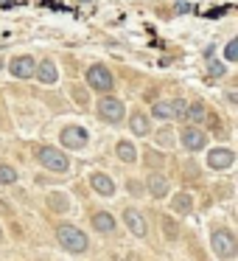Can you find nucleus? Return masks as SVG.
I'll return each instance as SVG.
<instances>
[{"instance_id": "1", "label": "nucleus", "mask_w": 238, "mask_h": 261, "mask_svg": "<svg viewBox=\"0 0 238 261\" xmlns=\"http://www.w3.org/2000/svg\"><path fill=\"white\" fill-rule=\"evenodd\" d=\"M56 239L59 244H62L64 250H70V253H87V247H90V242H87V236L82 233V230L76 228V225H59L56 228Z\"/></svg>"}, {"instance_id": "2", "label": "nucleus", "mask_w": 238, "mask_h": 261, "mask_svg": "<svg viewBox=\"0 0 238 261\" xmlns=\"http://www.w3.org/2000/svg\"><path fill=\"white\" fill-rule=\"evenodd\" d=\"M37 160H39V166L42 169H48V171H59V174H64L67 171V166H70V160L62 155L59 149H53V146H37Z\"/></svg>"}, {"instance_id": "3", "label": "nucleus", "mask_w": 238, "mask_h": 261, "mask_svg": "<svg viewBox=\"0 0 238 261\" xmlns=\"http://www.w3.org/2000/svg\"><path fill=\"white\" fill-rule=\"evenodd\" d=\"M210 244H213V253L219 255V258H232V255H235V250H238L235 236H232V230H227V228L213 230Z\"/></svg>"}, {"instance_id": "4", "label": "nucleus", "mask_w": 238, "mask_h": 261, "mask_svg": "<svg viewBox=\"0 0 238 261\" xmlns=\"http://www.w3.org/2000/svg\"><path fill=\"white\" fill-rule=\"evenodd\" d=\"M123 115H126V107H123L118 98L104 96L101 101H98V118H101V121H107V124H121Z\"/></svg>"}, {"instance_id": "5", "label": "nucleus", "mask_w": 238, "mask_h": 261, "mask_svg": "<svg viewBox=\"0 0 238 261\" xmlns=\"http://www.w3.org/2000/svg\"><path fill=\"white\" fill-rule=\"evenodd\" d=\"M87 85L98 93H110L112 85H115V79H112V73H110L107 65H93L90 71H87Z\"/></svg>"}, {"instance_id": "6", "label": "nucleus", "mask_w": 238, "mask_h": 261, "mask_svg": "<svg viewBox=\"0 0 238 261\" xmlns=\"http://www.w3.org/2000/svg\"><path fill=\"white\" fill-rule=\"evenodd\" d=\"M188 104L182 98H174V101H154L151 107V115L160 118V121H168V118H185Z\"/></svg>"}, {"instance_id": "7", "label": "nucleus", "mask_w": 238, "mask_h": 261, "mask_svg": "<svg viewBox=\"0 0 238 261\" xmlns=\"http://www.w3.org/2000/svg\"><path fill=\"white\" fill-rule=\"evenodd\" d=\"M87 129L84 126H64L62 132H59V141H62V146H67V149H84L87 146Z\"/></svg>"}, {"instance_id": "8", "label": "nucleus", "mask_w": 238, "mask_h": 261, "mask_svg": "<svg viewBox=\"0 0 238 261\" xmlns=\"http://www.w3.org/2000/svg\"><path fill=\"white\" fill-rule=\"evenodd\" d=\"M9 68H12L9 73L14 79H31L34 71H37V62H34V56H14Z\"/></svg>"}, {"instance_id": "9", "label": "nucleus", "mask_w": 238, "mask_h": 261, "mask_svg": "<svg viewBox=\"0 0 238 261\" xmlns=\"http://www.w3.org/2000/svg\"><path fill=\"white\" fill-rule=\"evenodd\" d=\"M232 160H235V155H232L230 149H213L210 155H207V166L216 171H224L232 166Z\"/></svg>"}, {"instance_id": "10", "label": "nucleus", "mask_w": 238, "mask_h": 261, "mask_svg": "<svg viewBox=\"0 0 238 261\" xmlns=\"http://www.w3.org/2000/svg\"><path fill=\"white\" fill-rule=\"evenodd\" d=\"M123 222H126V228L132 230L137 239H143V236H146V219H143L135 208H126V211H123Z\"/></svg>"}, {"instance_id": "11", "label": "nucleus", "mask_w": 238, "mask_h": 261, "mask_svg": "<svg viewBox=\"0 0 238 261\" xmlns=\"http://www.w3.org/2000/svg\"><path fill=\"white\" fill-rule=\"evenodd\" d=\"M205 144H207V138H205V132H202V129H193V126H188V129L182 132V146H185V149L199 152Z\"/></svg>"}, {"instance_id": "12", "label": "nucleus", "mask_w": 238, "mask_h": 261, "mask_svg": "<svg viewBox=\"0 0 238 261\" xmlns=\"http://www.w3.org/2000/svg\"><path fill=\"white\" fill-rule=\"evenodd\" d=\"M34 73H37V79L42 82V85H53V82L59 79V71H56V65H53L51 59H42Z\"/></svg>"}, {"instance_id": "13", "label": "nucleus", "mask_w": 238, "mask_h": 261, "mask_svg": "<svg viewBox=\"0 0 238 261\" xmlns=\"http://www.w3.org/2000/svg\"><path fill=\"white\" fill-rule=\"evenodd\" d=\"M90 183H93V188H96L98 194H104V197H112V194H115V185H112V180L107 174H101V171L90 177Z\"/></svg>"}, {"instance_id": "14", "label": "nucleus", "mask_w": 238, "mask_h": 261, "mask_svg": "<svg viewBox=\"0 0 238 261\" xmlns=\"http://www.w3.org/2000/svg\"><path fill=\"white\" fill-rule=\"evenodd\" d=\"M93 228H96L98 233H112V230H115V219H112V214L98 211V214H93Z\"/></svg>"}, {"instance_id": "15", "label": "nucleus", "mask_w": 238, "mask_h": 261, "mask_svg": "<svg viewBox=\"0 0 238 261\" xmlns=\"http://www.w3.org/2000/svg\"><path fill=\"white\" fill-rule=\"evenodd\" d=\"M129 129L135 132V135L146 138V135H148V115H143V112H135V115L129 118Z\"/></svg>"}, {"instance_id": "16", "label": "nucleus", "mask_w": 238, "mask_h": 261, "mask_svg": "<svg viewBox=\"0 0 238 261\" xmlns=\"http://www.w3.org/2000/svg\"><path fill=\"white\" fill-rule=\"evenodd\" d=\"M148 191L154 197H166L168 194V180L163 174H151L148 177Z\"/></svg>"}, {"instance_id": "17", "label": "nucleus", "mask_w": 238, "mask_h": 261, "mask_svg": "<svg viewBox=\"0 0 238 261\" xmlns=\"http://www.w3.org/2000/svg\"><path fill=\"white\" fill-rule=\"evenodd\" d=\"M48 208L56 211V214H67V211H70V200L64 194H51L48 197Z\"/></svg>"}, {"instance_id": "18", "label": "nucleus", "mask_w": 238, "mask_h": 261, "mask_svg": "<svg viewBox=\"0 0 238 261\" xmlns=\"http://www.w3.org/2000/svg\"><path fill=\"white\" fill-rule=\"evenodd\" d=\"M115 152H118V157H121L123 163H135V160H137V149L129 144V141H121Z\"/></svg>"}, {"instance_id": "19", "label": "nucleus", "mask_w": 238, "mask_h": 261, "mask_svg": "<svg viewBox=\"0 0 238 261\" xmlns=\"http://www.w3.org/2000/svg\"><path fill=\"white\" fill-rule=\"evenodd\" d=\"M205 115H207V112H205V104H202V101H196V104H191L185 110V118H191L193 124H202V121H205Z\"/></svg>"}, {"instance_id": "20", "label": "nucleus", "mask_w": 238, "mask_h": 261, "mask_svg": "<svg viewBox=\"0 0 238 261\" xmlns=\"http://www.w3.org/2000/svg\"><path fill=\"white\" fill-rule=\"evenodd\" d=\"M171 205H174L177 214H188V211H191V205H193V197L191 194H177Z\"/></svg>"}, {"instance_id": "21", "label": "nucleus", "mask_w": 238, "mask_h": 261, "mask_svg": "<svg viewBox=\"0 0 238 261\" xmlns=\"http://www.w3.org/2000/svg\"><path fill=\"white\" fill-rule=\"evenodd\" d=\"M12 183H17V171H14V166L0 163V185H12Z\"/></svg>"}, {"instance_id": "22", "label": "nucleus", "mask_w": 238, "mask_h": 261, "mask_svg": "<svg viewBox=\"0 0 238 261\" xmlns=\"http://www.w3.org/2000/svg\"><path fill=\"white\" fill-rule=\"evenodd\" d=\"M157 144H160V146H174V132H171V129H160Z\"/></svg>"}, {"instance_id": "23", "label": "nucleus", "mask_w": 238, "mask_h": 261, "mask_svg": "<svg viewBox=\"0 0 238 261\" xmlns=\"http://www.w3.org/2000/svg\"><path fill=\"white\" fill-rule=\"evenodd\" d=\"M224 56L230 59V62H235V59H238V39H230V42H227V48H224Z\"/></svg>"}, {"instance_id": "24", "label": "nucleus", "mask_w": 238, "mask_h": 261, "mask_svg": "<svg viewBox=\"0 0 238 261\" xmlns=\"http://www.w3.org/2000/svg\"><path fill=\"white\" fill-rule=\"evenodd\" d=\"M224 73H227V68L221 65V62H210V76L219 79V76H224Z\"/></svg>"}, {"instance_id": "25", "label": "nucleus", "mask_w": 238, "mask_h": 261, "mask_svg": "<svg viewBox=\"0 0 238 261\" xmlns=\"http://www.w3.org/2000/svg\"><path fill=\"white\" fill-rule=\"evenodd\" d=\"M163 225H166V236H168V239H177V225L168 222V219H163Z\"/></svg>"}, {"instance_id": "26", "label": "nucleus", "mask_w": 238, "mask_h": 261, "mask_svg": "<svg viewBox=\"0 0 238 261\" xmlns=\"http://www.w3.org/2000/svg\"><path fill=\"white\" fill-rule=\"evenodd\" d=\"M146 160H148V163H154V166H160V163H163L160 155H154V152H148V149H146Z\"/></svg>"}, {"instance_id": "27", "label": "nucleus", "mask_w": 238, "mask_h": 261, "mask_svg": "<svg viewBox=\"0 0 238 261\" xmlns=\"http://www.w3.org/2000/svg\"><path fill=\"white\" fill-rule=\"evenodd\" d=\"M0 239H3V230H0Z\"/></svg>"}, {"instance_id": "28", "label": "nucleus", "mask_w": 238, "mask_h": 261, "mask_svg": "<svg viewBox=\"0 0 238 261\" xmlns=\"http://www.w3.org/2000/svg\"><path fill=\"white\" fill-rule=\"evenodd\" d=\"M0 68H3V62H0Z\"/></svg>"}]
</instances>
